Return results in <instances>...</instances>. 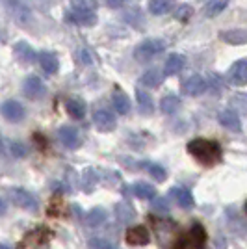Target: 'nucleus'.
I'll use <instances>...</instances> for the list:
<instances>
[{
  "label": "nucleus",
  "instance_id": "nucleus-1",
  "mask_svg": "<svg viewBox=\"0 0 247 249\" xmlns=\"http://www.w3.org/2000/svg\"><path fill=\"white\" fill-rule=\"evenodd\" d=\"M188 153L203 166H216L221 160V147L212 140H203V138L192 140L188 143Z\"/></svg>",
  "mask_w": 247,
  "mask_h": 249
},
{
  "label": "nucleus",
  "instance_id": "nucleus-2",
  "mask_svg": "<svg viewBox=\"0 0 247 249\" xmlns=\"http://www.w3.org/2000/svg\"><path fill=\"white\" fill-rule=\"evenodd\" d=\"M206 231L201 223H194L192 229L175 242V249H205Z\"/></svg>",
  "mask_w": 247,
  "mask_h": 249
},
{
  "label": "nucleus",
  "instance_id": "nucleus-3",
  "mask_svg": "<svg viewBox=\"0 0 247 249\" xmlns=\"http://www.w3.org/2000/svg\"><path fill=\"white\" fill-rule=\"evenodd\" d=\"M2 6L6 8V11L11 15V19L15 22H19L22 26H28L34 21V13L32 10L22 2V0H0Z\"/></svg>",
  "mask_w": 247,
  "mask_h": 249
},
{
  "label": "nucleus",
  "instance_id": "nucleus-4",
  "mask_svg": "<svg viewBox=\"0 0 247 249\" xmlns=\"http://www.w3.org/2000/svg\"><path fill=\"white\" fill-rule=\"evenodd\" d=\"M164 51H165V43L162 39L153 37V39H145V41H141L136 47L134 58L140 63H145V62H151L155 56L162 54Z\"/></svg>",
  "mask_w": 247,
  "mask_h": 249
},
{
  "label": "nucleus",
  "instance_id": "nucleus-5",
  "mask_svg": "<svg viewBox=\"0 0 247 249\" xmlns=\"http://www.w3.org/2000/svg\"><path fill=\"white\" fill-rule=\"evenodd\" d=\"M11 199H13V203H15L17 207L24 208V210H28V212H35V210L39 208L37 197H35L34 194H30L28 190H22V188L11 190Z\"/></svg>",
  "mask_w": 247,
  "mask_h": 249
},
{
  "label": "nucleus",
  "instance_id": "nucleus-6",
  "mask_svg": "<svg viewBox=\"0 0 247 249\" xmlns=\"http://www.w3.org/2000/svg\"><path fill=\"white\" fill-rule=\"evenodd\" d=\"M227 80L232 84V86H247V60H236L229 67V73H227Z\"/></svg>",
  "mask_w": 247,
  "mask_h": 249
},
{
  "label": "nucleus",
  "instance_id": "nucleus-7",
  "mask_svg": "<svg viewBox=\"0 0 247 249\" xmlns=\"http://www.w3.org/2000/svg\"><path fill=\"white\" fill-rule=\"evenodd\" d=\"M208 89V80L201 74H192L184 84H182V91L190 97H199Z\"/></svg>",
  "mask_w": 247,
  "mask_h": 249
},
{
  "label": "nucleus",
  "instance_id": "nucleus-8",
  "mask_svg": "<svg viewBox=\"0 0 247 249\" xmlns=\"http://www.w3.org/2000/svg\"><path fill=\"white\" fill-rule=\"evenodd\" d=\"M93 124L101 132H112L113 128L117 126V121H115V115L110 110H104L103 108V110H97L93 114Z\"/></svg>",
  "mask_w": 247,
  "mask_h": 249
},
{
  "label": "nucleus",
  "instance_id": "nucleus-9",
  "mask_svg": "<svg viewBox=\"0 0 247 249\" xmlns=\"http://www.w3.org/2000/svg\"><path fill=\"white\" fill-rule=\"evenodd\" d=\"M22 91L28 99H41L43 95L47 93V86L43 84V80L39 76H28L24 84H22Z\"/></svg>",
  "mask_w": 247,
  "mask_h": 249
},
{
  "label": "nucleus",
  "instance_id": "nucleus-10",
  "mask_svg": "<svg viewBox=\"0 0 247 249\" xmlns=\"http://www.w3.org/2000/svg\"><path fill=\"white\" fill-rule=\"evenodd\" d=\"M0 112L2 115L11 121V123H19L24 119V114H26V110H24V106L21 103H17V101H6V103H2L0 106Z\"/></svg>",
  "mask_w": 247,
  "mask_h": 249
},
{
  "label": "nucleus",
  "instance_id": "nucleus-11",
  "mask_svg": "<svg viewBox=\"0 0 247 249\" xmlns=\"http://www.w3.org/2000/svg\"><path fill=\"white\" fill-rule=\"evenodd\" d=\"M58 138H60V142H62L67 149H78L80 143H82L80 132H78L74 126H69V124H65V126H62V128L58 130Z\"/></svg>",
  "mask_w": 247,
  "mask_h": 249
},
{
  "label": "nucleus",
  "instance_id": "nucleus-12",
  "mask_svg": "<svg viewBox=\"0 0 247 249\" xmlns=\"http://www.w3.org/2000/svg\"><path fill=\"white\" fill-rule=\"evenodd\" d=\"M49 236L51 234L45 229H37L30 234H26V238L22 242V249H47Z\"/></svg>",
  "mask_w": 247,
  "mask_h": 249
},
{
  "label": "nucleus",
  "instance_id": "nucleus-13",
  "mask_svg": "<svg viewBox=\"0 0 247 249\" xmlns=\"http://www.w3.org/2000/svg\"><path fill=\"white\" fill-rule=\"evenodd\" d=\"M149 240H151V234L141 225H136L126 231V242L130 246H145V244H149Z\"/></svg>",
  "mask_w": 247,
  "mask_h": 249
},
{
  "label": "nucleus",
  "instance_id": "nucleus-14",
  "mask_svg": "<svg viewBox=\"0 0 247 249\" xmlns=\"http://www.w3.org/2000/svg\"><path fill=\"white\" fill-rule=\"evenodd\" d=\"M217 119H219V123L223 124L227 130H232V132H240V130H242L240 117H238L236 112L230 110V108H227V110H223V112H219Z\"/></svg>",
  "mask_w": 247,
  "mask_h": 249
},
{
  "label": "nucleus",
  "instance_id": "nucleus-15",
  "mask_svg": "<svg viewBox=\"0 0 247 249\" xmlns=\"http://www.w3.org/2000/svg\"><path fill=\"white\" fill-rule=\"evenodd\" d=\"M169 196L175 199V203L178 205L180 208H192L194 207V196L190 194V190H186V188H180V186H175L169 190Z\"/></svg>",
  "mask_w": 247,
  "mask_h": 249
},
{
  "label": "nucleus",
  "instance_id": "nucleus-16",
  "mask_svg": "<svg viewBox=\"0 0 247 249\" xmlns=\"http://www.w3.org/2000/svg\"><path fill=\"white\" fill-rule=\"evenodd\" d=\"M112 104H113V108H115L117 114L126 115L128 112H130V99H128V95L124 93L123 89H119V88H115V91H113Z\"/></svg>",
  "mask_w": 247,
  "mask_h": 249
},
{
  "label": "nucleus",
  "instance_id": "nucleus-17",
  "mask_svg": "<svg viewBox=\"0 0 247 249\" xmlns=\"http://www.w3.org/2000/svg\"><path fill=\"white\" fill-rule=\"evenodd\" d=\"M221 39L229 45H234V47H240V45H246L247 43V30H242V28H232V30H223Z\"/></svg>",
  "mask_w": 247,
  "mask_h": 249
},
{
  "label": "nucleus",
  "instance_id": "nucleus-18",
  "mask_svg": "<svg viewBox=\"0 0 247 249\" xmlns=\"http://www.w3.org/2000/svg\"><path fill=\"white\" fill-rule=\"evenodd\" d=\"M184 65H186V58L182 54H171V56L167 58V62H165L164 73L167 74V76L178 74L184 69Z\"/></svg>",
  "mask_w": 247,
  "mask_h": 249
},
{
  "label": "nucleus",
  "instance_id": "nucleus-19",
  "mask_svg": "<svg viewBox=\"0 0 247 249\" xmlns=\"http://www.w3.org/2000/svg\"><path fill=\"white\" fill-rule=\"evenodd\" d=\"M39 65H41V69L45 71V73L54 74V73H58L60 62H58V58H56V54H54V52L45 51V52L39 54Z\"/></svg>",
  "mask_w": 247,
  "mask_h": 249
},
{
  "label": "nucleus",
  "instance_id": "nucleus-20",
  "mask_svg": "<svg viewBox=\"0 0 247 249\" xmlns=\"http://www.w3.org/2000/svg\"><path fill=\"white\" fill-rule=\"evenodd\" d=\"M136 99H138V108L143 115H149L155 112V101L145 89H136Z\"/></svg>",
  "mask_w": 247,
  "mask_h": 249
},
{
  "label": "nucleus",
  "instance_id": "nucleus-21",
  "mask_svg": "<svg viewBox=\"0 0 247 249\" xmlns=\"http://www.w3.org/2000/svg\"><path fill=\"white\" fill-rule=\"evenodd\" d=\"M164 78H165V74H162L160 69L153 67V69H149V71H145V73L141 74V84L147 86V88H158L160 84L164 82Z\"/></svg>",
  "mask_w": 247,
  "mask_h": 249
},
{
  "label": "nucleus",
  "instance_id": "nucleus-22",
  "mask_svg": "<svg viewBox=\"0 0 247 249\" xmlns=\"http://www.w3.org/2000/svg\"><path fill=\"white\" fill-rule=\"evenodd\" d=\"M229 4H230V0H210L205 6L203 13H205V17H208V19H214V17H217L221 11L225 10Z\"/></svg>",
  "mask_w": 247,
  "mask_h": 249
},
{
  "label": "nucleus",
  "instance_id": "nucleus-23",
  "mask_svg": "<svg viewBox=\"0 0 247 249\" xmlns=\"http://www.w3.org/2000/svg\"><path fill=\"white\" fill-rule=\"evenodd\" d=\"M67 19L74 24H82V26H93L97 22V15L95 13H80V11H71L67 15Z\"/></svg>",
  "mask_w": 247,
  "mask_h": 249
},
{
  "label": "nucleus",
  "instance_id": "nucleus-24",
  "mask_svg": "<svg viewBox=\"0 0 247 249\" xmlns=\"http://www.w3.org/2000/svg\"><path fill=\"white\" fill-rule=\"evenodd\" d=\"M65 108H67L69 115L74 119H84V115H86V103L82 99H69Z\"/></svg>",
  "mask_w": 247,
  "mask_h": 249
},
{
  "label": "nucleus",
  "instance_id": "nucleus-25",
  "mask_svg": "<svg viewBox=\"0 0 247 249\" xmlns=\"http://www.w3.org/2000/svg\"><path fill=\"white\" fill-rule=\"evenodd\" d=\"M178 108H180V99H178L176 95H173V93L165 95L164 99L160 101V110H162L164 114H167V115L175 114Z\"/></svg>",
  "mask_w": 247,
  "mask_h": 249
},
{
  "label": "nucleus",
  "instance_id": "nucleus-26",
  "mask_svg": "<svg viewBox=\"0 0 247 249\" xmlns=\"http://www.w3.org/2000/svg\"><path fill=\"white\" fill-rule=\"evenodd\" d=\"M229 108L240 115H247V93H234L229 101Z\"/></svg>",
  "mask_w": 247,
  "mask_h": 249
},
{
  "label": "nucleus",
  "instance_id": "nucleus-27",
  "mask_svg": "<svg viewBox=\"0 0 247 249\" xmlns=\"http://www.w3.org/2000/svg\"><path fill=\"white\" fill-rule=\"evenodd\" d=\"M72 11H80V13H95L99 8L97 0H71Z\"/></svg>",
  "mask_w": 247,
  "mask_h": 249
},
{
  "label": "nucleus",
  "instance_id": "nucleus-28",
  "mask_svg": "<svg viewBox=\"0 0 247 249\" xmlns=\"http://www.w3.org/2000/svg\"><path fill=\"white\" fill-rule=\"evenodd\" d=\"M132 192H134L136 197L140 199H155L156 197V190L151 184L147 182H136L132 186Z\"/></svg>",
  "mask_w": 247,
  "mask_h": 249
},
{
  "label": "nucleus",
  "instance_id": "nucleus-29",
  "mask_svg": "<svg viewBox=\"0 0 247 249\" xmlns=\"http://www.w3.org/2000/svg\"><path fill=\"white\" fill-rule=\"evenodd\" d=\"M175 0H149V11L153 15H164L173 8Z\"/></svg>",
  "mask_w": 247,
  "mask_h": 249
},
{
  "label": "nucleus",
  "instance_id": "nucleus-30",
  "mask_svg": "<svg viewBox=\"0 0 247 249\" xmlns=\"http://www.w3.org/2000/svg\"><path fill=\"white\" fill-rule=\"evenodd\" d=\"M13 52H15V56L21 60V62H32L34 58H35V54H34V51H32L30 47L26 45V43H17L15 45V49H13Z\"/></svg>",
  "mask_w": 247,
  "mask_h": 249
},
{
  "label": "nucleus",
  "instance_id": "nucleus-31",
  "mask_svg": "<svg viewBox=\"0 0 247 249\" xmlns=\"http://www.w3.org/2000/svg\"><path fill=\"white\" fill-rule=\"evenodd\" d=\"M208 89H212L214 95H221V91L225 89V84H223V78L217 73H210L208 74Z\"/></svg>",
  "mask_w": 247,
  "mask_h": 249
},
{
  "label": "nucleus",
  "instance_id": "nucleus-32",
  "mask_svg": "<svg viewBox=\"0 0 247 249\" xmlns=\"http://www.w3.org/2000/svg\"><path fill=\"white\" fill-rule=\"evenodd\" d=\"M145 167H147V171H149V175L156 178L158 182H164L167 173H165V169L160 164H149V162H145Z\"/></svg>",
  "mask_w": 247,
  "mask_h": 249
},
{
  "label": "nucleus",
  "instance_id": "nucleus-33",
  "mask_svg": "<svg viewBox=\"0 0 247 249\" xmlns=\"http://www.w3.org/2000/svg\"><path fill=\"white\" fill-rule=\"evenodd\" d=\"M104 219H106V212H104L103 208H93L91 212L88 214V225L97 227V225L104 223Z\"/></svg>",
  "mask_w": 247,
  "mask_h": 249
},
{
  "label": "nucleus",
  "instance_id": "nucleus-34",
  "mask_svg": "<svg viewBox=\"0 0 247 249\" xmlns=\"http://www.w3.org/2000/svg\"><path fill=\"white\" fill-rule=\"evenodd\" d=\"M192 15H194V8L190 6V4H182V6H178L175 11V19L180 22H186L192 19Z\"/></svg>",
  "mask_w": 247,
  "mask_h": 249
},
{
  "label": "nucleus",
  "instance_id": "nucleus-35",
  "mask_svg": "<svg viewBox=\"0 0 247 249\" xmlns=\"http://www.w3.org/2000/svg\"><path fill=\"white\" fill-rule=\"evenodd\" d=\"M10 149H11V153H13V156H19V158L28 155V149L22 145V143H17V142H11Z\"/></svg>",
  "mask_w": 247,
  "mask_h": 249
},
{
  "label": "nucleus",
  "instance_id": "nucleus-36",
  "mask_svg": "<svg viewBox=\"0 0 247 249\" xmlns=\"http://www.w3.org/2000/svg\"><path fill=\"white\" fill-rule=\"evenodd\" d=\"M153 208H155L156 212H160V214H167V210H169V205H167V201L162 197H156L155 203H153Z\"/></svg>",
  "mask_w": 247,
  "mask_h": 249
},
{
  "label": "nucleus",
  "instance_id": "nucleus-37",
  "mask_svg": "<svg viewBox=\"0 0 247 249\" xmlns=\"http://www.w3.org/2000/svg\"><path fill=\"white\" fill-rule=\"evenodd\" d=\"M91 248L93 249H117V248H113L112 244H108V242H103V240H93Z\"/></svg>",
  "mask_w": 247,
  "mask_h": 249
},
{
  "label": "nucleus",
  "instance_id": "nucleus-38",
  "mask_svg": "<svg viewBox=\"0 0 247 249\" xmlns=\"http://www.w3.org/2000/svg\"><path fill=\"white\" fill-rule=\"evenodd\" d=\"M106 2H108L110 8H123L126 4V0H106Z\"/></svg>",
  "mask_w": 247,
  "mask_h": 249
},
{
  "label": "nucleus",
  "instance_id": "nucleus-39",
  "mask_svg": "<svg viewBox=\"0 0 247 249\" xmlns=\"http://www.w3.org/2000/svg\"><path fill=\"white\" fill-rule=\"evenodd\" d=\"M4 212H6V203H4L2 199H0V216H2Z\"/></svg>",
  "mask_w": 247,
  "mask_h": 249
},
{
  "label": "nucleus",
  "instance_id": "nucleus-40",
  "mask_svg": "<svg viewBox=\"0 0 247 249\" xmlns=\"http://www.w3.org/2000/svg\"><path fill=\"white\" fill-rule=\"evenodd\" d=\"M0 249H11L10 246H6V244H0Z\"/></svg>",
  "mask_w": 247,
  "mask_h": 249
},
{
  "label": "nucleus",
  "instance_id": "nucleus-41",
  "mask_svg": "<svg viewBox=\"0 0 247 249\" xmlns=\"http://www.w3.org/2000/svg\"><path fill=\"white\" fill-rule=\"evenodd\" d=\"M246 210H247V205H246Z\"/></svg>",
  "mask_w": 247,
  "mask_h": 249
}]
</instances>
